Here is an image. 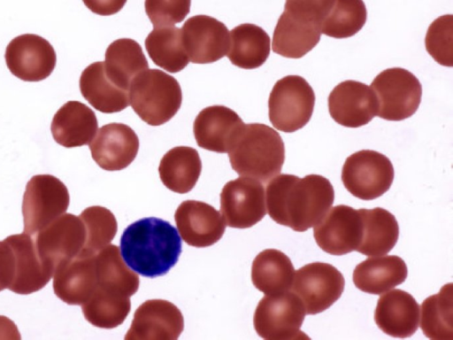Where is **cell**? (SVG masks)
I'll return each mask as SVG.
<instances>
[{
  "label": "cell",
  "instance_id": "cell-1",
  "mask_svg": "<svg viewBox=\"0 0 453 340\" xmlns=\"http://www.w3.org/2000/svg\"><path fill=\"white\" fill-rule=\"evenodd\" d=\"M265 196L271 219L296 232L319 223L334 200L330 181L319 174H278L267 183Z\"/></svg>",
  "mask_w": 453,
  "mask_h": 340
},
{
  "label": "cell",
  "instance_id": "cell-2",
  "mask_svg": "<svg viewBox=\"0 0 453 340\" xmlns=\"http://www.w3.org/2000/svg\"><path fill=\"white\" fill-rule=\"evenodd\" d=\"M120 251L132 270L155 278L175 266L181 253V241L169 221L148 217L126 228L120 237Z\"/></svg>",
  "mask_w": 453,
  "mask_h": 340
},
{
  "label": "cell",
  "instance_id": "cell-3",
  "mask_svg": "<svg viewBox=\"0 0 453 340\" xmlns=\"http://www.w3.org/2000/svg\"><path fill=\"white\" fill-rule=\"evenodd\" d=\"M228 157L239 175L267 182L281 171L285 145L273 128L262 123L244 124Z\"/></svg>",
  "mask_w": 453,
  "mask_h": 340
},
{
  "label": "cell",
  "instance_id": "cell-4",
  "mask_svg": "<svg viewBox=\"0 0 453 340\" xmlns=\"http://www.w3.org/2000/svg\"><path fill=\"white\" fill-rule=\"evenodd\" d=\"M128 98L142 120L150 126H160L180 110L182 92L173 76L152 68L134 78L128 89Z\"/></svg>",
  "mask_w": 453,
  "mask_h": 340
},
{
  "label": "cell",
  "instance_id": "cell-5",
  "mask_svg": "<svg viewBox=\"0 0 453 340\" xmlns=\"http://www.w3.org/2000/svg\"><path fill=\"white\" fill-rule=\"evenodd\" d=\"M376 97V116L393 121L403 120L418 110L422 97V86L418 78L402 67L380 72L370 87Z\"/></svg>",
  "mask_w": 453,
  "mask_h": 340
},
{
  "label": "cell",
  "instance_id": "cell-6",
  "mask_svg": "<svg viewBox=\"0 0 453 340\" xmlns=\"http://www.w3.org/2000/svg\"><path fill=\"white\" fill-rule=\"evenodd\" d=\"M315 94L307 81L299 75H288L277 81L268 99L269 120L278 130L292 133L311 120Z\"/></svg>",
  "mask_w": 453,
  "mask_h": 340
},
{
  "label": "cell",
  "instance_id": "cell-7",
  "mask_svg": "<svg viewBox=\"0 0 453 340\" xmlns=\"http://www.w3.org/2000/svg\"><path fill=\"white\" fill-rule=\"evenodd\" d=\"M70 197L66 186L51 174L34 175L22 201L24 232L33 236L64 214Z\"/></svg>",
  "mask_w": 453,
  "mask_h": 340
},
{
  "label": "cell",
  "instance_id": "cell-8",
  "mask_svg": "<svg viewBox=\"0 0 453 340\" xmlns=\"http://www.w3.org/2000/svg\"><path fill=\"white\" fill-rule=\"evenodd\" d=\"M305 314L301 299L292 291L265 295L256 307L254 328L264 339H296L303 336L300 328Z\"/></svg>",
  "mask_w": 453,
  "mask_h": 340
},
{
  "label": "cell",
  "instance_id": "cell-9",
  "mask_svg": "<svg viewBox=\"0 0 453 340\" xmlns=\"http://www.w3.org/2000/svg\"><path fill=\"white\" fill-rule=\"evenodd\" d=\"M394 175V166L388 157L372 150H362L346 158L342 182L354 197L372 200L389 189Z\"/></svg>",
  "mask_w": 453,
  "mask_h": 340
},
{
  "label": "cell",
  "instance_id": "cell-10",
  "mask_svg": "<svg viewBox=\"0 0 453 340\" xmlns=\"http://www.w3.org/2000/svg\"><path fill=\"white\" fill-rule=\"evenodd\" d=\"M344 286V277L335 267L311 262L295 272L290 290L301 299L306 314H317L340 298Z\"/></svg>",
  "mask_w": 453,
  "mask_h": 340
},
{
  "label": "cell",
  "instance_id": "cell-11",
  "mask_svg": "<svg viewBox=\"0 0 453 340\" xmlns=\"http://www.w3.org/2000/svg\"><path fill=\"white\" fill-rule=\"evenodd\" d=\"M32 236L40 259L54 274L60 263L83 250L86 230L80 217L64 213Z\"/></svg>",
  "mask_w": 453,
  "mask_h": 340
},
{
  "label": "cell",
  "instance_id": "cell-12",
  "mask_svg": "<svg viewBox=\"0 0 453 340\" xmlns=\"http://www.w3.org/2000/svg\"><path fill=\"white\" fill-rule=\"evenodd\" d=\"M265 206L264 186L253 178L229 181L220 193V212L230 228H251L265 216Z\"/></svg>",
  "mask_w": 453,
  "mask_h": 340
},
{
  "label": "cell",
  "instance_id": "cell-13",
  "mask_svg": "<svg viewBox=\"0 0 453 340\" xmlns=\"http://www.w3.org/2000/svg\"><path fill=\"white\" fill-rule=\"evenodd\" d=\"M4 58L10 72L24 81L46 79L57 63V55L50 42L34 34L13 38L6 47Z\"/></svg>",
  "mask_w": 453,
  "mask_h": 340
},
{
  "label": "cell",
  "instance_id": "cell-14",
  "mask_svg": "<svg viewBox=\"0 0 453 340\" xmlns=\"http://www.w3.org/2000/svg\"><path fill=\"white\" fill-rule=\"evenodd\" d=\"M319 248L331 255L341 256L357 251L362 237V221L358 210L339 205L326 212L313 228Z\"/></svg>",
  "mask_w": 453,
  "mask_h": 340
},
{
  "label": "cell",
  "instance_id": "cell-15",
  "mask_svg": "<svg viewBox=\"0 0 453 340\" xmlns=\"http://www.w3.org/2000/svg\"><path fill=\"white\" fill-rule=\"evenodd\" d=\"M180 30L186 52L192 63L216 62L228 50V29L224 23L213 17L203 14L190 17Z\"/></svg>",
  "mask_w": 453,
  "mask_h": 340
},
{
  "label": "cell",
  "instance_id": "cell-16",
  "mask_svg": "<svg viewBox=\"0 0 453 340\" xmlns=\"http://www.w3.org/2000/svg\"><path fill=\"white\" fill-rule=\"evenodd\" d=\"M184 329L180 310L172 302L150 299L134 312L125 340H176Z\"/></svg>",
  "mask_w": 453,
  "mask_h": 340
},
{
  "label": "cell",
  "instance_id": "cell-17",
  "mask_svg": "<svg viewBox=\"0 0 453 340\" xmlns=\"http://www.w3.org/2000/svg\"><path fill=\"white\" fill-rule=\"evenodd\" d=\"M328 111L336 123L347 128H359L376 116L377 101L372 89L366 84L347 80L330 92Z\"/></svg>",
  "mask_w": 453,
  "mask_h": 340
},
{
  "label": "cell",
  "instance_id": "cell-18",
  "mask_svg": "<svg viewBox=\"0 0 453 340\" xmlns=\"http://www.w3.org/2000/svg\"><path fill=\"white\" fill-rule=\"evenodd\" d=\"M174 220L183 241L196 248L216 243L226 230V223L219 212L202 201H183L175 211Z\"/></svg>",
  "mask_w": 453,
  "mask_h": 340
},
{
  "label": "cell",
  "instance_id": "cell-19",
  "mask_svg": "<svg viewBox=\"0 0 453 340\" xmlns=\"http://www.w3.org/2000/svg\"><path fill=\"white\" fill-rule=\"evenodd\" d=\"M88 145L92 158L101 168L119 171L135 158L139 139L129 126L112 122L100 128Z\"/></svg>",
  "mask_w": 453,
  "mask_h": 340
},
{
  "label": "cell",
  "instance_id": "cell-20",
  "mask_svg": "<svg viewBox=\"0 0 453 340\" xmlns=\"http://www.w3.org/2000/svg\"><path fill=\"white\" fill-rule=\"evenodd\" d=\"M244 123L232 109L211 105L203 109L196 117L193 132L199 147L218 152H228Z\"/></svg>",
  "mask_w": 453,
  "mask_h": 340
},
{
  "label": "cell",
  "instance_id": "cell-21",
  "mask_svg": "<svg viewBox=\"0 0 453 340\" xmlns=\"http://www.w3.org/2000/svg\"><path fill=\"white\" fill-rule=\"evenodd\" d=\"M96 253L81 251L60 263L53 274L56 296L68 305H82L97 285Z\"/></svg>",
  "mask_w": 453,
  "mask_h": 340
},
{
  "label": "cell",
  "instance_id": "cell-22",
  "mask_svg": "<svg viewBox=\"0 0 453 340\" xmlns=\"http://www.w3.org/2000/svg\"><path fill=\"white\" fill-rule=\"evenodd\" d=\"M374 321L378 328L390 336L410 337L418 328V304L405 290H389L378 299Z\"/></svg>",
  "mask_w": 453,
  "mask_h": 340
},
{
  "label": "cell",
  "instance_id": "cell-23",
  "mask_svg": "<svg viewBox=\"0 0 453 340\" xmlns=\"http://www.w3.org/2000/svg\"><path fill=\"white\" fill-rule=\"evenodd\" d=\"M5 240L12 249L15 262L14 278L9 289L21 295L42 289L53 277V272L40 259L33 236L24 232Z\"/></svg>",
  "mask_w": 453,
  "mask_h": 340
},
{
  "label": "cell",
  "instance_id": "cell-24",
  "mask_svg": "<svg viewBox=\"0 0 453 340\" xmlns=\"http://www.w3.org/2000/svg\"><path fill=\"white\" fill-rule=\"evenodd\" d=\"M320 25L286 10L280 14L273 35V51L284 58H300L320 40Z\"/></svg>",
  "mask_w": 453,
  "mask_h": 340
},
{
  "label": "cell",
  "instance_id": "cell-25",
  "mask_svg": "<svg viewBox=\"0 0 453 340\" xmlns=\"http://www.w3.org/2000/svg\"><path fill=\"white\" fill-rule=\"evenodd\" d=\"M97 128L94 111L79 101L64 104L54 114L50 125L54 140L65 148L88 144Z\"/></svg>",
  "mask_w": 453,
  "mask_h": 340
},
{
  "label": "cell",
  "instance_id": "cell-26",
  "mask_svg": "<svg viewBox=\"0 0 453 340\" xmlns=\"http://www.w3.org/2000/svg\"><path fill=\"white\" fill-rule=\"evenodd\" d=\"M408 269L404 260L396 255L368 258L356 266L353 282L361 291L380 295L403 283Z\"/></svg>",
  "mask_w": 453,
  "mask_h": 340
},
{
  "label": "cell",
  "instance_id": "cell-27",
  "mask_svg": "<svg viewBox=\"0 0 453 340\" xmlns=\"http://www.w3.org/2000/svg\"><path fill=\"white\" fill-rule=\"evenodd\" d=\"M79 85L82 97L103 113L119 112L129 104L128 90L108 78L103 61L88 66L81 74Z\"/></svg>",
  "mask_w": 453,
  "mask_h": 340
},
{
  "label": "cell",
  "instance_id": "cell-28",
  "mask_svg": "<svg viewBox=\"0 0 453 340\" xmlns=\"http://www.w3.org/2000/svg\"><path fill=\"white\" fill-rule=\"evenodd\" d=\"M358 212L362 237L357 251L370 257L388 253L399 237V226L395 215L380 207L361 208Z\"/></svg>",
  "mask_w": 453,
  "mask_h": 340
},
{
  "label": "cell",
  "instance_id": "cell-29",
  "mask_svg": "<svg viewBox=\"0 0 453 340\" xmlns=\"http://www.w3.org/2000/svg\"><path fill=\"white\" fill-rule=\"evenodd\" d=\"M202 171L197 151L188 146H176L161 158L158 173L163 184L170 190L185 194L196 184Z\"/></svg>",
  "mask_w": 453,
  "mask_h": 340
},
{
  "label": "cell",
  "instance_id": "cell-30",
  "mask_svg": "<svg viewBox=\"0 0 453 340\" xmlns=\"http://www.w3.org/2000/svg\"><path fill=\"white\" fill-rule=\"evenodd\" d=\"M229 37L226 56L234 66L255 69L268 58L271 40L262 27L250 23L241 24L232 29Z\"/></svg>",
  "mask_w": 453,
  "mask_h": 340
},
{
  "label": "cell",
  "instance_id": "cell-31",
  "mask_svg": "<svg viewBox=\"0 0 453 340\" xmlns=\"http://www.w3.org/2000/svg\"><path fill=\"white\" fill-rule=\"evenodd\" d=\"M294 275L295 268L290 259L276 249L260 251L252 262V283L265 295L290 290Z\"/></svg>",
  "mask_w": 453,
  "mask_h": 340
},
{
  "label": "cell",
  "instance_id": "cell-32",
  "mask_svg": "<svg viewBox=\"0 0 453 340\" xmlns=\"http://www.w3.org/2000/svg\"><path fill=\"white\" fill-rule=\"evenodd\" d=\"M104 70L118 87L128 90L131 81L149 69V63L141 45L130 38L112 42L106 49Z\"/></svg>",
  "mask_w": 453,
  "mask_h": 340
},
{
  "label": "cell",
  "instance_id": "cell-33",
  "mask_svg": "<svg viewBox=\"0 0 453 340\" xmlns=\"http://www.w3.org/2000/svg\"><path fill=\"white\" fill-rule=\"evenodd\" d=\"M97 288L127 297L139 288V276L129 269L120 254L119 247L109 243L95 254Z\"/></svg>",
  "mask_w": 453,
  "mask_h": 340
},
{
  "label": "cell",
  "instance_id": "cell-34",
  "mask_svg": "<svg viewBox=\"0 0 453 340\" xmlns=\"http://www.w3.org/2000/svg\"><path fill=\"white\" fill-rule=\"evenodd\" d=\"M145 48L155 65L169 73H178L188 64L181 30L174 26L157 27L145 39Z\"/></svg>",
  "mask_w": 453,
  "mask_h": 340
},
{
  "label": "cell",
  "instance_id": "cell-35",
  "mask_svg": "<svg viewBox=\"0 0 453 340\" xmlns=\"http://www.w3.org/2000/svg\"><path fill=\"white\" fill-rule=\"evenodd\" d=\"M420 328L433 340H452L453 285H443L436 294L429 296L420 306Z\"/></svg>",
  "mask_w": 453,
  "mask_h": 340
},
{
  "label": "cell",
  "instance_id": "cell-36",
  "mask_svg": "<svg viewBox=\"0 0 453 340\" xmlns=\"http://www.w3.org/2000/svg\"><path fill=\"white\" fill-rule=\"evenodd\" d=\"M131 309L129 297L101 288H96L81 305L87 321L101 328H113L121 325Z\"/></svg>",
  "mask_w": 453,
  "mask_h": 340
},
{
  "label": "cell",
  "instance_id": "cell-37",
  "mask_svg": "<svg viewBox=\"0 0 453 340\" xmlns=\"http://www.w3.org/2000/svg\"><path fill=\"white\" fill-rule=\"evenodd\" d=\"M367 12L363 0H334L320 22L322 34L337 38L356 35L366 21Z\"/></svg>",
  "mask_w": 453,
  "mask_h": 340
},
{
  "label": "cell",
  "instance_id": "cell-38",
  "mask_svg": "<svg viewBox=\"0 0 453 340\" xmlns=\"http://www.w3.org/2000/svg\"><path fill=\"white\" fill-rule=\"evenodd\" d=\"M79 217L86 230V241L81 251L96 253L115 237L117 220L109 209L99 205L90 206L84 209Z\"/></svg>",
  "mask_w": 453,
  "mask_h": 340
},
{
  "label": "cell",
  "instance_id": "cell-39",
  "mask_svg": "<svg viewBox=\"0 0 453 340\" xmlns=\"http://www.w3.org/2000/svg\"><path fill=\"white\" fill-rule=\"evenodd\" d=\"M453 16L437 18L428 27L425 38L427 52L440 65L453 66Z\"/></svg>",
  "mask_w": 453,
  "mask_h": 340
},
{
  "label": "cell",
  "instance_id": "cell-40",
  "mask_svg": "<svg viewBox=\"0 0 453 340\" xmlns=\"http://www.w3.org/2000/svg\"><path fill=\"white\" fill-rule=\"evenodd\" d=\"M191 0H145L147 16L157 27L174 26L184 20L190 12Z\"/></svg>",
  "mask_w": 453,
  "mask_h": 340
},
{
  "label": "cell",
  "instance_id": "cell-41",
  "mask_svg": "<svg viewBox=\"0 0 453 340\" xmlns=\"http://www.w3.org/2000/svg\"><path fill=\"white\" fill-rule=\"evenodd\" d=\"M334 0H286L285 10L320 25Z\"/></svg>",
  "mask_w": 453,
  "mask_h": 340
},
{
  "label": "cell",
  "instance_id": "cell-42",
  "mask_svg": "<svg viewBox=\"0 0 453 340\" xmlns=\"http://www.w3.org/2000/svg\"><path fill=\"white\" fill-rule=\"evenodd\" d=\"M15 274V262L12 249L4 239L0 241V291L10 288Z\"/></svg>",
  "mask_w": 453,
  "mask_h": 340
},
{
  "label": "cell",
  "instance_id": "cell-43",
  "mask_svg": "<svg viewBox=\"0 0 453 340\" xmlns=\"http://www.w3.org/2000/svg\"><path fill=\"white\" fill-rule=\"evenodd\" d=\"M82 2L92 12L109 16L119 12L127 0H82Z\"/></svg>",
  "mask_w": 453,
  "mask_h": 340
},
{
  "label": "cell",
  "instance_id": "cell-44",
  "mask_svg": "<svg viewBox=\"0 0 453 340\" xmlns=\"http://www.w3.org/2000/svg\"><path fill=\"white\" fill-rule=\"evenodd\" d=\"M0 338H20L16 325L4 316H0Z\"/></svg>",
  "mask_w": 453,
  "mask_h": 340
}]
</instances>
